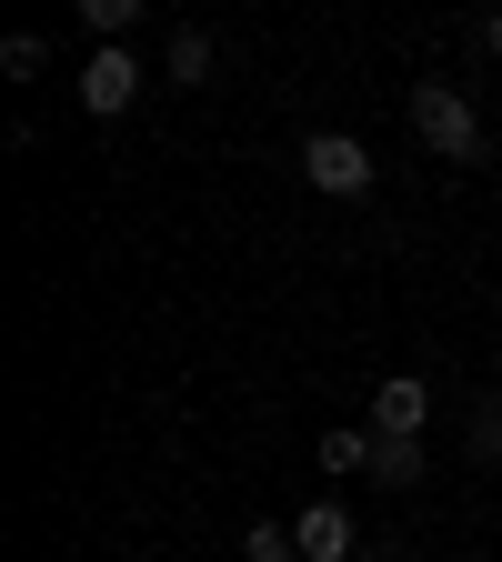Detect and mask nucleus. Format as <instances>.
I'll return each instance as SVG.
<instances>
[{"mask_svg": "<svg viewBox=\"0 0 502 562\" xmlns=\"http://www.w3.org/2000/svg\"><path fill=\"white\" fill-rule=\"evenodd\" d=\"M412 131H422V151H443V161H472L482 151V111L453 81H412Z\"/></svg>", "mask_w": 502, "mask_h": 562, "instance_id": "f257e3e1", "label": "nucleus"}, {"mask_svg": "<svg viewBox=\"0 0 502 562\" xmlns=\"http://www.w3.org/2000/svg\"><path fill=\"white\" fill-rule=\"evenodd\" d=\"M302 181L332 191V201H362V191L382 181V161H372L352 131H312V140H302Z\"/></svg>", "mask_w": 502, "mask_h": 562, "instance_id": "f03ea898", "label": "nucleus"}, {"mask_svg": "<svg viewBox=\"0 0 502 562\" xmlns=\"http://www.w3.org/2000/svg\"><path fill=\"white\" fill-rule=\"evenodd\" d=\"M131 101H141V50H91L81 60V111L91 121H121Z\"/></svg>", "mask_w": 502, "mask_h": 562, "instance_id": "7ed1b4c3", "label": "nucleus"}, {"mask_svg": "<svg viewBox=\"0 0 502 562\" xmlns=\"http://www.w3.org/2000/svg\"><path fill=\"white\" fill-rule=\"evenodd\" d=\"M292 542H302V562H362V532H352L342 503H302L292 513Z\"/></svg>", "mask_w": 502, "mask_h": 562, "instance_id": "20e7f679", "label": "nucleus"}, {"mask_svg": "<svg viewBox=\"0 0 502 562\" xmlns=\"http://www.w3.org/2000/svg\"><path fill=\"white\" fill-rule=\"evenodd\" d=\"M422 422H433V382H422V372H392V382L372 392V432H402V442H422Z\"/></svg>", "mask_w": 502, "mask_h": 562, "instance_id": "39448f33", "label": "nucleus"}, {"mask_svg": "<svg viewBox=\"0 0 502 562\" xmlns=\"http://www.w3.org/2000/svg\"><path fill=\"white\" fill-rule=\"evenodd\" d=\"M433 472V452L422 442H402V432H372V482H422Z\"/></svg>", "mask_w": 502, "mask_h": 562, "instance_id": "423d86ee", "label": "nucleus"}, {"mask_svg": "<svg viewBox=\"0 0 502 562\" xmlns=\"http://www.w3.org/2000/svg\"><path fill=\"white\" fill-rule=\"evenodd\" d=\"M161 70H171V81H181V91H201V81H211V31H171V50H161Z\"/></svg>", "mask_w": 502, "mask_h": 562, "instance_id": "0eeeda50", "label": "nucleus"}, {"mask_svg": "<svg viewBox=\"0 0 502 562\" xmlns=\"http://www.w3.org/2000/svg\"><path fill=\"white\" fill-rule=\"evenodd\" d=\"M242 562H302L292 522H252V532H242Z\"/></svg>", "mask_w": 502, "mask_h": 562, "instance_id": "6e6552de", "label": "nucleus"}, {"mask_svg": "<svg viewBox=\"0 0 502 562\" xmlns=\"http://www.w3.org/2000/svg\"><path fill=\"white\" fill-rule=\"evenodd\" d=\"M322 472H372V432H322Z\"/></svg>", "mask_w": 502, "mask_h": 562, "instance_id": "1a4fd4ad", "label": "nucleus"}, {"mask_svg": "<svg viewBox=\"0 0 502 562\" xmlns=\"http://www.w3.org/2000/svg\"><path fill=\"white\" fill-rule=\"evenodd\" d=\"M41 60H51V41H41V31H11V41H0V70H11V81H31Z\"/></svg>", "mask_w": 502, "mask_h": 562, "instance_id": "9d476101", "label": "nucleus"}, {"mask_svg": "<svg viewBox=\"0 0 502 562\" xmlns=\"http://www.w3.org/2000/svg\"><path fill=\"white\" fill-rule=\"evenodd\" d=\"M472 452L502 462V392H482V412H472Z\"/></svg>", "mask_w": 502, "mask_h": 562, "instance_id": "9b49d317", "label": "nucleus"}, {"mask_svg": "<svg viewBox=\"0 0 502 562\" xmlns=\"http://www.w3.org/2000/svg\"><path fill=\"white\" fill-rule=\"evenodd\" d=\"M482 50H492V60H502V11H492V21H482Z\"/></svg>", "mask_w": 502, "mask_h": 562, "instance_id": "f8f14e48", "label": "nucleus"}, {"mask_svg": "<svg viewBox=\"0 0 502 562\" xmlns=\"http://www.w3.org/2000/svg\"><path fill=\"white\" fill-rule=\"evenodd\" d=\"M362 562H402V552H362Z\"/></svg>", "mask_w": 502, "mask_h": 562, "instance_id": "ddd939ff", "label": "nucleus"}]
</instances>
